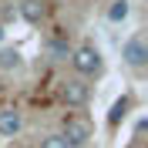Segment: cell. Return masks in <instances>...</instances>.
<instances>
[{"label":"cell","instance_id":"5b68a950","mask_svg":"<svg viewBox=\"0 0 148 148\" xmlns=\"http://www.w3.org/2000/svg\"><path fill=\"white\" fill-rule=\"evenodd\" d=\"M17 14L27 24H44V17H47V0H20L17 3Z\"/></svg>","mask_w":148,"mask_h":148},{"label":"cell","instance_id":"ba28073f","mask_svg":"<svg viewBox=\"0 0 148 148\" xmlns=\"http://www.w3.org/2000/svg\"><path fill=\"white\" fill-rule=\"evenodd\" d=\"M131 14V0H111L108 3V20L111 24H125Z\"/></svg>","mask_w":148,"mask_h":148},{"label":"cell","instance_id":"7c38bea8","mask_svg":"<svg viewBox=\"0 0 148 148\" xmlns=\"http://www.w3.org/2000/svg\"><path fill=\"white\" fill-rule=\"evenodd\" d=\"M3 37H7V27H3V20H0V44H3Z\"/></svg>","mask_w":148,"mask_h":148},{"label":"cell","instance_id":"52a82bcc","mask_svg":"<svg viewBox=\"0 0 148 148\" xmlns=\"http://www.w3.org/2000/svg\"><path fill=\"white\" fill-rule=\"evenodd\" d=\"M44 51H47L51 61H71V44H67L64 37H51L44 44Z\"/></svg>","mask_w":148,"mask_h":148},{"label":"cell","instance_id":"277c9868","mask_svg":"<svg viewBox=\"0 0 148 148\" xmlns=\"http://www.w3.org/2000/svg\"><path fill=\"white\" fill-rule=\"evenodd\" d=\"M121 57H125V64L135 67V71H141V67L148 64V44H145V37H128L125 44H121Z\"/></svg>","mask_w":148,"mask_h":148},{"label":"cell","instance_id":"6da1fadb","mask_svg":"<svg viewBox=\"0 0 148 148\" xmlns=\"http://www.w3.org/2000/svg\"><path fill=\"white\" fill-rule=\"evenodd\" d=\"M71 64H74V71H77V77H101L104 74V57H101V51L94 44H81V47H74L71 51Z\"/></svg>","mask_w":148,"mask_h":148},{"label":"cell","instance_id":"4fadbf2b","mask_svg":"<svg viewBox=\"0 0 148 148\" xmlns=\"http://www.w3.org/2000/svg\"><path fill=\"white\" fill-rule=\"evenodd\" d=\"M88 148H91V145H88Z\"/></svg>","mask_w":148,"mask_h":148},{"label":"cell","instance_id":"8fae6325","mask_svg":"<svg viewBox=\"0 0 148 148\" xmlns=\"http://www.w3.org/2000/svg\"><path fill=\"white\" fill-rule=\"evenodd\" d=\"M40 148H71L64 138H61V131L57 135H47V138H40Z\"/></svg>","mask_w":148,"mask_h":148},{"label":"cell","instance_id":"8992f818","mask_svg":"<svg viewBox=\"0 0 148 148\" xmlns=\"http://www.w3.org/2000/svg\"><path fill=\"white\" fill-rule=\"evenodd\" d=\"M20 128H24L20 111L17 108H0V135L3 138H14V135H20Z\"/></svg>","mask_w":148,"mask_h":148},{"label":"cell","instance_id":"3957f363","mask_svg":"<svg viewBox=\"0 0 148 148\" xmlns=\"http://www.w3.org/2000/svg\"><path fill=\"white\" fill-rule=\"evenodd\" d=\"M61 101H64L67 108H84V104L91 101V88H88V81H81V77H67V81L61 84Z\"/></svg>","mask_w":148,"mask_h":148},{"label":"cell","instance_id":"9c48e42d","mask_svg":"<svg viewBox=\"0 0 148 148\" xmlns=\"http://www.w3.org/2000/svg\"><path fill=\"white\" fill-rule=\"evenodd\" d=\"M128 111H131V98H128V94H121L118 101L111 104V111H108V125H118V121H125V118H128Z\"/></svg>","mask_w":148,"mask_h":148},{"label":"cell","instance_id":"30bf717a","mask_svg":"<svg viewBox=\"0 0 148 148\" xmlns=\"http://www.w3.org/2000/svg\"><path fill=\"white\" fill-rule=\"evenodd\" d=\"M20 64H24L20 51H14V47H3V51H0V67H3V71H17Z\"/></svg>","mask_w":148,"mask_h":148},{"label":"cell","instance_id":"7a4b0ae2","mask_svg":"<svg viewBox=\"0 0 148 148\" xmlns=\"http://www.w3.org/2000/svg\"><path fill=\"white\" fill-rule=\"evenodd\" d=\"M61 138H64L71 148H88L91 138H94V125L84 118V114H67L64 128H61Z\"/></svg>","mask_w":148,"mask_h":148}]
</instances>
